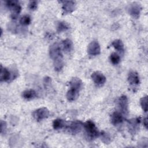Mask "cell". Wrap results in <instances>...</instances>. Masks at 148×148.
<instances>
[{
	"instance_id": "obj_4",
	"label": "cell",
	"mask_w": 148,
	"mask_h": 148,
	"mask_svg": "<svg viewBox=\"0 0 148 148\" xmlns=\"http://www.w3.org/2000/svg\"><path fill=\"white\" fill-rule=\"evenodd\" d=\"M49 114V110L46 108H41L35 110L33 112L32 115L36 121H39L48 117Z\"/></svg>"
},
{
	"instance_id": "obj_26",
	"label": "cell",
	"mask_w": 148,
	"mask_h": 148,
	"mask_svg": "<svg viewBox=\"0 0 148 148\" xmlns=\"http://www.w3.org/2000/svg\"><path fill=\"white\" fill-rule=\"evenodd\" d=\"M37 5H38V2L36 1H30L28 4V7L31 10H34L37 8Z\"/></svg>"
},
{
	"instance_id": "obj_7",
	"label": "cell",
	"mask_w": 148,
	"mask_h": 148,
	"mask_svg": "<svg viewBox=\"0 0 148 148\" xmlns=\"http://www.w3.org/2000/svg\"><path fill=\"white\" fill-rule=\"evenodd\" d=\"M128 10L129 13L132 16H133L134 17H135L136 18H138L139 17L140 13L141 7L139 5V4H138L136 2H134L131 4H130Z\"/></svg>"
},
{
	"instance_id": "obj_2",
	"label": "cell",
	"mask_w": 148,
	"mask_h": 148,
	"mask_svg": "<svg viewBox=\"0 0 148 148\" xmlns=\"http://www.w3.org/2000/svg\"><path fill=\"white\" fill-rule=\"evenodd\" d=\"M83 127L85 129L87 135L91 139L95 138L100 135L95 124L90 120L87 121L83 124Z\"/></svg>"
},
{
	"instance_id": "obj_18",
	"label": "cell",
	"mask_w": 148,
	"mask_h": 148,
	"mask_svg": "<svg viewBox=\"0 0 148 148\" xmlns=\"http://www.w3.org/2000/svg\"><path fill=\"white\" fill-rule=\"evenodd\" d=\"M69 28L68 23L64 21H58L56 24L57 31L58 32H61L66 31Z\"/></svg>"
},
{
	"instance_id": "obj_25",
	"label": "cell",
	"mask_w": 148,
	"mask_h": 148,
	"mask_svg": "<svg viewBox=\"0 0 148 148\" xmlns=\"http://www.w3.org/2000/svg\"><path fill=\"white\" fill-rule=\"evenodd\" d=\"M101 140H102V142L106 144H109V143L110 142V138L109 135L107 133L105 132H102V133H101Z\"/></svg>"
},
{
	"instance_id": "obj_22",
	"label": "cell",
	"mask_w": 148,
	"mask_h": 148,
	"mask_svg": "<svg viewBox=\"0 0 148 148\" xmlns=\"http://www.w3.org/2000/svg\"><path fill=\"white\" fill-rule=\"evenodd\" d=\"M110 60L113 64L116 65L119 63L120 61V56L117 53H113L110 54Z\"/></svg>"
},
{
	"instance_id": "obj_10",
	"label": "cell",
	"mask_w": 148,
	"mask_h": 148,
	"mask_svg": "<svg viewBox=\"0 0 148 148\" xmlns=\"http://www.w3.org/2000/svg\"><path fill=\"white\" fill-rule=\"evenodd\" d=\"M128 82L132 85H138L139 84V77L137 72L135 71H131L128 76Z\"/></svg>"
},
{
	"instance_id": "obj_12",
	"label": "cell",
	"mask_w": 148,
	"mask_h": 148,
	"mask_svg": "<svg viewBox=\"0 0 148 148\" xmlns=\"http://www.w3.org/2000/svg\"><path fill=\"white\" fill-rule=\"evenodd\" d=\"M140 122V119H133L128 121L129 130L131 133H135L138 129V125Z\"/></svg>"
},
{
	"instance_id": "obj_15",
	"label": "cell",
	"mask_w": 148,
	"mask_h": 148,
	"mask_svg": "<svg viewBox=\"0 0 148 148\" xmlns=\"http://www.w3.org/2000/svg\"><path fill=\"white\" fill-rule=\"evenodd\" d=\"M79 91L73 88H71L67 92L66 98L69 101H73L76 100L79 96Z\"/></svg>"
},
{
	"instance_id": "obj_19",
	"label": "cell",
	"mask_w": 148,
	"mask_h": 148,
	"mask_svg": "<svg viewBox=\"0 0 148 148\" xmlns=\"http://www.w3.org/2000/svg\"><path fill=\"white\" fill-rule=\"evenodd\" d=\"M112 45L116 49L117 51L120 52L124 51V44L123 42L120 39H116L112 43Z\"/></svg>"
},
{
	"instance_id": "obj_24",
	"label": "cell",
	"mask_w": 148,
	"mask_h": 148,
	"mask_svg": "<svg viewBox=\"0 0 148 148\" xmlns=\"http://www.w3.org/2000/svg\"><path fill=\"white\" fill-rule=\"evenodd\" d=\"M31 23V18L28 15H24L21 17L20 23L23 25H27Z\"/></svg>"
},
{
	"instance_id": "obj_17",
	"label": "cell",
	"mask_w": 148,
	"mask_h": 148,
	"mask_svg": "<svg viewBox=\"0 0 148 148\" xmlns=\"http://www.w3.org/2000/svg\"><path fill=\"white\" fill-rule=\"evenodd\" d=\"M62 46L64 51L68 53L73 49V43L70 39H66L62 41Z\"/></svg>"
},
{
	"instance_id": "obj_3",
	"label": "cell",
	"mask_w": 148,
	"mask_h": 148,
	"mask_svg": "<svg viewBox=\"0 0 148 148\" xmlns=\"http://www.w3.org/2000/svg\"><path fill=\"white\" fill-rule=\"evenodd\" d=\"M117 106L121 113L127 115L128 113V102L125 95L120 97L116 102Z\"/></svg>"
},
{
	"instance_id": "obj_6",
	"label": "cell",
	"mask_w": 148,
	"mask_h": 148,
	"mask_svg": "<svg viewBox=\"0 0 148 148\" xmlns=\"http://www.w3.org/2000/svg\"><path fill=\"white\" fill-rule=\"evenodd\" d=\"M91 78L94 82L98 86L103 85L106 82L105 76L99 71L93 72L91 75Z\"/></svg>"
},
{
	"instance_id": "obj_28",
	"label": "cell",
	"mask_w": 148,
	"mask_h": 148,
	"mask_svg": "<svg viewBox=\"0 0 148 148\" xmlns=\"http://www.w3.org/2000/svg\"><path fill=\"white\" fill-rule=\"evenodd\" d=\"M51 78L48 77V76H46L44 78V80H43V83H44V84H45V86L46 87L47 86H49L50 83H51Z\"/></svg>"
},
{
	"instance_id": "obj_16",
	"label": "cell",
	"mask_w": 148,
	"mask_h": 148,
	"mask_svg": "<svg viewBox=\"0 0 148 148\" xmlns=\"http://www.w3.org/2000/svg\"><path fill=\"white\" fill-rule=\"evenodd\" d=\"M36 95V92L32 89L25 90L22 93V97L27 100L32 99L35 98Z\"/></svg>"
},
{
	"instance_id": "obj_5",
	"label": "cell",
	"mask_w": 148,
	"mask_h": 148,
	"mask_svg": "<svg viewBox=\"0 0 148 148\" xmlns=\"http://www.w3.org/2000/svg\"><path fill=\"white\" fill-rule=\"evenodd\" d=\"M88 54L90 56H97L100 54V45L97 41L91 42L87 47Z\"/></svg>"
},
{
	"instance_id": "obj_14",
	"label": "cell",
	"mask_w": 148,
	"mask_h": 148,
	"mask_svg": "<svg viewBox=\"0 0 148 148\" xmlns=\"http://www.w3.org/2000/svg\"><path fill=\"white\" fill-rule=\"evenodd\" d=\"M10 78V72L6 68H3L2 65H1V73L0 79L1 82H7Z\"/></svg>"
},
{
	"instance_id": "obj_9",
	"label": "cell",
	"mask_w": 148,
	"mask_h": 148,
	"mask_svg": "<svg viewBox=\"0 0 148 148\" xmlns=\"http://www.w3.org/2000/svg\"><path fill=\"white\" fill-rule=\"evenodd\" d=\"M83 127V124L80 121H75L71 123L69 126V129L70 131L73 134H77L82 130Z\"/></svg>"
},
{
	"instance_id": "obj_21",
	"label": "cell",
	"mask_w": 148,
	"mask_h": 148,
	"mask_svg": "<svg viewBox=\"0 0 148 148\" xmlns=\"http://www.w3.org/2000/svg\"><path fill=\"white\" fill-rule=\"evenodd\" d=\"M12 17L13 18H16L17 16V15L18 14V13L20 12L21 8L20 6V5L17 3H16L13 7H12Z\"/></svg>"
},
{
	"instance_id": "obj_1",
	"label": "cell",
	"mask_w": 148,
	"mask_h": 148,
	"mask_svg": "<svg viewBox=\"0 0 148 148\" xmlns=\"http://www.w3.org/2000/svg\"><path fill=\"white\" fill-rule=\"evenodd\" d=\"M49 54L50 58L53 60L55 70L56 71H60L63 68L64 61L61 49L58 43H54L50 46Z\"/></svg>"
},
{
	"instance_id": "obj_27",
	"label": "cell",
	"mask_w": 148,
	"mask_h": 148,
	"mask_svg": "<svg viewBox=\"0 0 148 148\" xmlns=\"http://www.w3.org/2000/svg\"><path fill=\"white\" fill-rule=\"evenodd\" d=\"M6 129V123L2 120L1 121V133L2 134Z\"/></svg>"
},
{
	"instance_id": "obj_20",
	"label": "cell",
	"mask_w": 148,
	"mask_h": 148,
	"mask_svg": "<svg viewBox=\"0 0 148 148\" xmlns=\"http://www.w3.org/2000/svg\"><path fill=\"white\" fill-rule=\"evenodd\" d=\"M65 121L60 119H57L54 120L53 123V127L54 130H60L65 126Z\"/></svg>"
},
{
	"instance_id": "obj_23",
	"label": "cell",
	"mask_w": 148,
	"mask_h": 148,
	"mask_svg": "<svg viewBox=\"0 0 148 148\" xmlns=\"http://www.w3.org/2000/svg\"><path fill=\"white\" fill-rule=\"evenodd\" d=\"M140 102L143 110L146 112L147 111V96L145 95V97H143L140 99Z\"/></svg>"
},
{
	"instance_id": "obj_8",
	"label": "cell",
	"mask_w": 148,
	"mask_h": 148,
	"mask_svg": "<svg viewBox=\"0 0 148 148\" xmlns=\"http://www.w3.org/2000/svg\"><path fill=\"white\" fill-rule=\"evenodd\" d=\"M62 2V10L65 14H68L75 10L76 4L74 1H64Z\"/></svg>"
},
{
	"instance_id": "obj_13",
	"label": "cell",
	"mask_w": 148,
	"mask_h": 148,
	"mask_svg": "<svg viewBox=\"0 0 148 148\" xmlns=\"http://www.w3.org/2000/svg\"><path fill=\"white\" fill-rule=\"evenodd\" d=\"M70 86L71 88L80 91L83 86L82 81L78 77H73L70 82Z\"/></svg>"
},
{
	"instance_id": "obj_29",
	"label": "cell",
	"mask_w": 148,
	"mask_h": 148,
	"mask_svg": "<svg viewBox=\"0 0 148 148\" xmlns=\"http://www.w3.org/2000/svg\"><path fill=\"white\" fill-rule=\"evenodd\" d=\"M147 124H148V123H147V117H145L144 119H143V125L145 127V128L146 129H147Z\"/></svg>"
},
{
	"instance_id": "obj_11",
	"label": "cell",
	"mask_w": 148,
	"mask_h": 148,
	"mask_svg": "<svg viewBox=\"0 0 148 148\" xmlns=\"http://www.w3.org/2000/svg\"><path fill=\"white\" fill-rule=\"evenodd\" d=\"M111 122L114 125H117L121 124L123 122V118L121 114L118 112H114L111 115Z\"/></svg>"
}]
</instances>
